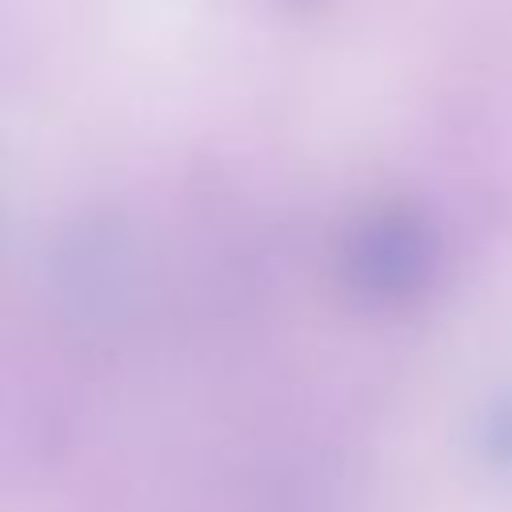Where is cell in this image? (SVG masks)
<instances>
[{"instance_id": "1", "label": "cell", "mask_w": 512, "mask_h": 512, "mask_svg": "<svg viewBox=\"0 0 512 512\" xmlns=\"http://www.w3.org/2000/svg\"><path fill=\"white\" fill-rule=\"evenodd\" d=\"M436 264H440V244L432 224L404 204L368 212L348 236V252H344L352 288L380 304H396L424 292L436 276Z\"/></svg>"}, {"instance_id": "2", "label": "cell", "mask_w": 512, "mask_h": 512, "mask_svg": "<svg viewBox=\"0 0 512 512\" xmlns=\"http://www.w3.org/2000/svg\"><path fill=\"white\" fill-rule=\"evenodd\" d=\"M480 456L492 468L512 472V392L488 404L480 420Z\"/></svg>"}]
</instances>
